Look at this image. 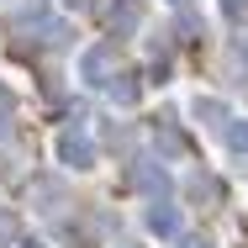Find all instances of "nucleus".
<instances>
[{
    "instance_id": "nucleus-1",
    "label": "nucleus",
    "mask_w": 248,
    "mask_h": 248,
    "mask_svg": "<svg viewBox=\"0 0 248 248\" xmlns=\"http://www.w3.org/2000/svg\"><path fill=\"white\" fill-rule=\"evenodd\" d=\"M58 158H63L69 169H90V164H95V148H90V138L63 132V138H58Z\"/></svg>"
},
{
    "instance_id": "nucleus-2",
    "label": "nucleus",
    "mask_w": 248,
    "mask_h": 248,
    "mask_svg": "<svg viewBox=\"0 0 248 248\" xmlns=\"http://www.w3.org/2000/svg\"><path fill=\"white\" fill-rule=\"evenodd\" d=\"M106 69H111V48H95V53H85V79H90V85H106V79H100Z\"/></svg>"
},
{
    "instance_id": "nucleus-3",
    "label": "nucleus",
    "mask_w": 248,
    "mask_h": 248,
    "mask_svg": "<svg viewBox=\"0 0 248 248\" xmlns=\"http://www.w3.org/2000/svg\"><path fill=\"white\" fill-rule=\"evenodd\" d=\"M148 227L164 232V238H174V232H180V217H174V211H148Z\"/></svg>"
},
{
    "instance_id": "nucleus-4",
    "label": "nucleus",
    "mask_w": 248,
    "mask_h": 248,
    "mask_svg": "<svg viewBox=\"0 0 248 248\" xmlns=\"http://www.w3.org/2000/svg\"><path fill=\"white\" fill-rule=\"evenodd\" d=\"M11 238H16V217H11V211H0V243H11Z\"/></svg>"
},
{
    "instance_id": "nucleus-5",
    "label": "nucleus",
    "mask_w": 248,
    "mask_h": 248,
    "mask_svg": "<svg viewBox=\"0 0 248 248\" xmlns=\"http://www.w3.org/2000/svg\"><path fill=\"white\" fill-rule=\"evenodd\" d=\"M232 148H248V122H243V127H232Z\"/></svg>"
},
{
    "instance_id": "nucleus-6",
    "label": "nucleus",
    "mask_w": 248,
    "mask_h": 248,
    "mask_svg": "<svg viewBox=\"0 0 248 248\" xmlns=\"http://www.w3.org/2000/svg\"><path fill=\"white\" fill-rule=\"evenodd\" d=\"M21 248H43V243H21Z\"/></svg>"
}]
</instances>
